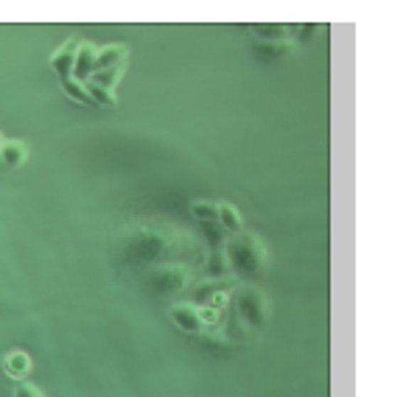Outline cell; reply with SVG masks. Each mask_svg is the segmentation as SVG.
<instances>
[{"mask_svg": "<svg viewBox=\"0 0 420 397\" xmlns=\"http://www.w3.org/2000/svg\"><path fill=\"white\" fill-rule=\"evenodd\" d=\"M171 319H174V325L183 333H188V336H202L205 333V325L199 319V310L193 308V305H174L171 308Z\"/></svg>", "mask_w": 420, "mask_h": 397, "instance_id": "cell-5", "label": "cell"}, {"mask_svg": "<svg viewBox=\"0 0 420 397\" xmlns=\"http://www.w3.org/2000/svg\"><path fill=\"white\" fill-rule=\"evenodd\" d=\"M14 397H43V392H40L34 384H17Z\"/></svg>", "mask_w": 420, "mask_h": 397, "instance_id": "cell-17", "label": "cell"}, {"mask_svg": "<svg viewBox=\"0 0 420 397\" xmlns=\"http://www.w3.org/2000/svg\"><path fill=\"white\" fill-rule=\"evenodd\" d=\"M3 369H6V375H9L11 381L26 384V378H28V372H31V358L23 353V350H14V353H9L3 358Z\"/></svg>", "mask_w": 420, "mask_h": 397, "instance_id": "cell-8", "label": "cell"}, {"mask_svg": "<svg viewBox=\"0 0 420 397\" xmlns=\"http://www.w3.org/2000/svg\"><path fill=\"white\" fill-rule=\"evenodd\" d=\"M79 45H82L79 40H68L59 50H53V56H50V67H53V73L59 76V82L73 79V65H76Z\"/></svg>", "mask_w": 420, "mask_h": 397, "instance_id": "cell-4", "label": "cell"}, {"mask_svg": "<svg viewBox=\"0 0 420 397\" xmlns=\"http://www.w3.org/2000/svg\"><path fill=\"white\" fill-rule=\"evenodd\" d=\"M95 53H98L95 45H87V43L79 45L76 65H73V79H76V82H87L95 73Z\"/></svg>", "mask_w": 420, "mask_h": 397, "instance_id": "cell-7", "label": "cell"}, {"mask_svg": "<svg viewBox=\"0 0 420 397\" xmlns=\"http://www.w3.org/2000/svg\"><path fill=\"white\" fill-rule=\"evenodd\" d=\"M82 85H85V89H87V95H90V101H93V104H98V107H115V104H118V98H115V92H109V89L95 87V85H90V82H82Z\"/></svg>", "mask_w": 420, "mask_h": 397, "instance_id": "cell-16", "label": "cell"}, {"mask_svg": "<svg viewBox=\"0 0 420 397\" xmlns=\"http://www.w3.org/2000/svg\"><path fill=\"white\" fill-rule=\"evenodd\" d=\"M126 56H129V48H126V45H107V48H98V53H95V73H98V70H107V67H112V65H118V62H126Z\"/></svg>", "mask_w": 420, "mask_h": 397, "instance_id": "cell-9", "label": "cell"}, {"mask_svg": "<svg viewBox=\"0 0 420 397\" xmlns=\"http://www.w3.org/2000/svg\"><path fill=\"white\" fill-rule=\"evenodd\" d=\"M261 43H283V34H286V26H278V23H261L252 28Z\"/></svg>", "mask_w": 420, "mask_h": 397, "instance_id": "cell-15", "label": "cell"}, {"mask_svg": "<svg viewBox=\"0 0 420 397\" xmlns=\"http://www.w3.org/2000/svg\"><path fill=\"white\" fill-rule=\"evenodd\" d=\"M216 221H219V227H222V229H227V232H233V235L244 232L241 213L235 210L233 205H219V216H216Z\"/></svg>", "mask_w": 420, "mask_h": 397, "instance_id": "cell-12", "label": "cell"}, {"mask_svg": "<svg viewBox=\"0 0 420 397\" xmlns=\"http://www.w3.org/2000/svg\"><path fill=\"white\" fill-rule=\"evenodd\" d=\"M227 266H230V274L235 280H252V277H261L264 268H266V249L261 244L258 235L252 232H238L233 235V241H227L222 246Z\"/></svg>", "mask_w": 420, "mask_h": 397, "instance_id": "cell-1", "label": "cell"}, {"mask_svg": "<svg viewBox=\"0 0 420 397\" xmlns=\"http://www.w3.org/2000/svg\"><path fill=\"white\" fill-rule=\"evenodd\" d=\"M124 67H126V62H118V65H112V67H107V70H98V73H93V76H90L87 82H90V85H95V87L115 92V87L121 85Z\"/></svg>", "mask_w": 420, "mask_h": 397, "instance_id": "cell-10", "label": "cell"}, {"mask_svg": "<svg viewBox=\"0 0 420 397\" xmlns=\"http://www.w3.org/2000/svg\"><path fill=\"white\" fill-rule=\"evenodd\" d=\"M62 89H65V95H68L70 101H76V104H82V107H93V101H90V95H87V89H85L82 82L68 79V82H62Z\"/></svg>", "mask_w": 420, "mask_h": 397, "instance_id": "cell-14", "label": "cell"}, {"mask_svg": "<svg viewBox=\"0 0 420 397\" xmlns=\"http://www.w3.org/2000/svg\"><path fill=\"white\" fill-rule=\"evenodd\" d=\"M28 157V146L23 140H3L0 143V165L3 171H17Z\"/></svg>", "mask_w": 420, "mask_h": 397, "instance_id": "cell-6", "label": "cell"}, {"mask_svg": "<svg viewBox=\"0 0 420 397\" xmlns=\"http://www.w3.org/2000/svg\"><path fill=\"white\" fill-rule=\"evenodd\" d=\"M190 216L199 224H213L216 216H219V205L216 202H193L190 205Z\"/></svg>", "mask_w": 420, "mask_h": 397, "instance_id": "cell-13", "label": "cell"}, {"mask_svg": "<svg viewBox=\"0 0 420 397\" xmlns=\"http://www.w3.org/2000/svg\"><path fill=\"white\" fill-rule=\"evenodd\" d=\"M233 277L230 274V266H227V258L222 249H213L210 258L205 261V280H227Z\"/></svg>", "mask_w": 420, "mask_h": 397, "instance_id": "cell-11", "label": "cell"}, {"mask_svg": "<svg viewBox=\"0 0 420 397\" xmlns=\"http://www.w3.org/2000/svg\"><path fill=\"white\" fill-rule=\"evenodd\" d=\"M149 283L160 294H180L190 285V271L183 263H166L149 274Z\"/></svg>", "mask_w": 420, "mask_h": 397, "instance_id": "cell-3", "label": "cell"}, {"mask_svg": "<svg viewBox=\"0 0 420 397\" xmlns=\"http://www.w3.org/2000/svg\"><path fill=\"white\" fill-rule=\"evenodd\" d=\"M0 143H3V137H0Z\"/></svg>", "mask_w": 420, "mask_h": 397, "instance_id": "cell-18", "label": "cell"}, {"mask_svg": "<svg viewBox=\"0 0 420 397\" xmlns=\"http://www.w3.org/2000/svg\"><path fill=\"white\" fill-rule=\"evenodd\" d=\"M235 308L233 313L244 322V327H249V330H258V327H264V322H266V297L255 288V285H238L233 288V305Z\"/></svg>", "mask_w": 420, "mask_h": 397, "instance_id": "cell-2", "label": "cell"}]
</instances>
